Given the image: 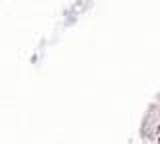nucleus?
I'll list each match as a JSON object with an SVG mask.
<instances>
[{
    "mask_svg": "<svg viewBox=\"0 0 160 144\" xmlns=\"http://www.w3.org/2000/svg\"><path fill=\"white\" fill-rule=\"evenodd\" d=\"M158 134H160V126H158Z\"/></svg>",
    "mask_w": 160,
    "mask_h": 144,
    "instance_id": "f257e3e1",
    "label": "nucleus"
}]
</instances>
